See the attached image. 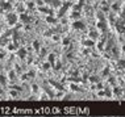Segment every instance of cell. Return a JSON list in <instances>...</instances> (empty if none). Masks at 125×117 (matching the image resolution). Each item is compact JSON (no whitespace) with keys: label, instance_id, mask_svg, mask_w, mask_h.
<instances>
[{"label":"cell","instance_id":"obj_1","mask_svg":"<svg viewBox=\"0 0 125 117\" xmlns=\"http://www.w3.org/2000/svg\"><path fill=\"white\" fill-rule=\"evenodd\" d=\"M20 117H21V116H20Z\"/></svg>","mask_w":125,"mask_h":117}]
</instances>
